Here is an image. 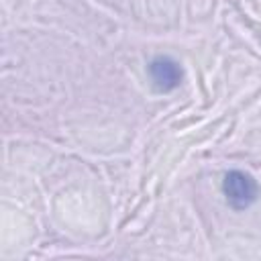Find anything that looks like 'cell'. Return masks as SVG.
<instances>
[{"mask_svg":"<svg viewBox=\"0 0 261 261\" xmlns=\"http://www.w3.org/2000/svg\"><path fill=\"white\" fill-rule=\"evenodd\" d=\"M222 192L226 196V202L230 208L234 210H245L249 208L255 198H257V181L241 171V169H230L226 175H224V181H222Z\"/></svg>","mask_w":261,"mask_h":261,"instance_id":"obj_1","label":"cell"},{"mask_svg":"<svg viewBox=\"0 0 261 261\" xmlns=\"http://www.w3.org/2000/svg\"><path fill=\"white\" fill-rule=\"evenodd\" d=\"M149 75L159 92H171L181 84V67L173 57L159 55L149 63Z\"/></svg>","mask_w":261,"mask_h":261,"instance_id":"obj_2","label":"cell"}]
</instances>
